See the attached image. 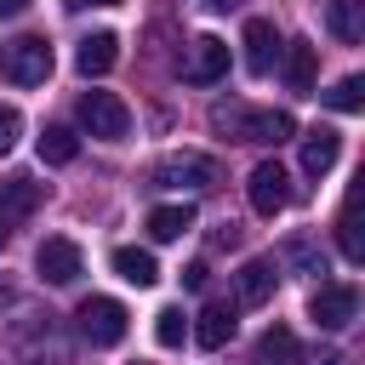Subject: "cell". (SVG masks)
Wrapping results in <instances>:
<instances>
[{
  "label": "cell",
  "mask_w": 365,
  "mask_h": 365,
  "mask_svg": "<svg viewBox=\"0 0 365 365\" xmlns=\"http://www.w3.org/2000/svg\"><path fill=\"white\" fill-rule=\"evenodd\" d=\"M211 131L234 137V143H285L297 131V120L285 108H245V103H217L211 108Z\"/></svg>",
  "instance_id": "1"
},
{
  "label": "cell",
  "mask_w": 365,
  "mask_h": 365,
  "mask_svg": "<svg viewBox=\"0 0 365 365\" xmlns=\"http://www.w3.org/2000/svg\"><path fill=\"white\" fill-rule=\"evenodd\" d=\"M0 74L11 86H46L51 80V46L40 34H17L0 46Z\"/></svg>",
  "instance_id": "2"
},
{
  "label": "cell",
  "mask_w": 365,
  "mask_h": 365,
  "mask_svg": "<svg viewBox=\"0 0 365 365\" xmlns=\"http://www.w3.org/2000/svg\"><path fill=\"white\" fill-rule=\"evenodd\" d=\"M80 125H86L91 137H103V143H120V137L131 131V108H125L114 91H86V97H80Z\"/></svg>",
  "instance_id": "3"
},
{
  "label": "cell",
  "mask_w": 365,
  "mask_h": 365,
  "mask_svg": "<svg viewBox=\"0 0 365 365\" xmlns=\"http://www.w3.org/2000/svg\"><path fill=\"white\" fill-rule=\"evenodd\" d=\"M245 200H251L257 217H279V211L291 205V177H285V165H279V160L251 165V177H245Z\"/></svg>",
  "instance_id": "4"
},
{
  "label": "cell",
  "mask_w": 365,
  "mask_h": 365,
  "mask_svg": "<svg viewBox=\"0 0 365 365\" xmlns=\"http://www.w3.org/2000/svg\"><path fill=\"white\" fill-rule=\"evenodd\" d=\"M74 319H80V336L91 348H114L125 336V302H114V297H86Z\"/></svg>",
  "instance_id": "5"
},
{
  "label": "cell",
  "mask_w": 365,
  "mask_h": 365,
  "mask_svg": "<svg viewBox=\"0 0 365 365\" xmlns=\"http://www.w3.org/2000/svg\"><path fill=\"white\" fill-rule=\"evenodd\" d=\"M222 182V165L211 154H171L154 165V188H211Z\"/></svg>",
  "instance_id": "6"
},
{
  "label": "cell",
  "mask_w": 365,
  "mask_h": 365,
  "mask_svg": "<svg viewBox=\"0 0 365 365\" xmlns=\"http://www.w3.org/2000/svg\"><path fill=\"white\" fill-rule=\"evenodd\" d=\"M354 314H359V291L348 279H331V285H319L308 297V319L319 331H342V325H354Z\"/></svg>",
  "instance_id": "7"
},
{
  "label": "cell",
  "mask_w": 365,
  "mask_h": 365,
  "mask_svg": "<svg viewBox=\"0 0 365 365\" xmlns=\"http://www.w3.org/2000/svg\"><path fill=\"white\" fill-rule=\"evenodd\" d=\"M40 200H46V182H34L29 171L0 177V234H6V228H17L23 217H34V211H40Z\"/></svg>",
  "instance_id": "8"
},
{
  "label": "cell",
  "mask_w": 365,
  "mask_h": 365,
  "mask_svg": "<svg viewBox=\"0 0 365 365\" xmlns=\"http://www.w3.org/2000/svg\"><path fill=\"white\" fill-rule=\"evenodd\" d=\"M34 268H40V279H51V285H74V279L86 274V257H80L74 240L51 234V240H40V251H34Z\"/></svg>",
  "instance_id": "9"
},
{
  "label": "cell",
  "mask_w": 365,
  "mask_h": 365,
  "mask_svg": "<svg viewBox=\"0 0 365 365\" xmlns=\"http://www.w3.org/2000/svg\"><path fill=\"white\" fill-rule=\"evenodd\" d=\"M222 74H228V40L200 34V40L188 46V57H182V80H188V86H217Z\"/></svg>",
  "instance_id": "10"
},
{
  "label": "cell",
  "mask_w": 365,
  "mask_h": 365,
  "mask_svg": "<svg viewBox=\"0 0 365 365\" xmlns=\"http://www.w3.org/2000/svg\"><path fill=\"white\" fill-rule=\"evenodd\" d=\"M240 46H245V68H251V74H268V68L279 63V51H285V46H279V29H274L268 17H251Z\"/></svg>",
  "instance_id": "11"
},
{
  "label": "cell",
  "mask_w": 365,
  "mask_h": 365,
  "mask_svg": "<svg viewBox=\"0 0 365 365\" xmlns=\"http://www.w3.org/2000/svg\"><path fill=\"white\" fill-rule=\"evenodd\" d=\"M274 279H279V274H274V262H268V257H251V262L234 274V291H240V302H245V308H262V302L274 297Z\"/></svg>",
  "instance_id": "12"
},
{
  "label": "cell",
  "mask_w": 365,
  "mask_h": 365,
  "mask_svg": "<svg viewBox=\"0 0 365 365\" xmlns=\"http://www.w3.org/2000/svg\"><path fill=\"white\" fill-rule=\"evenodd\" d=\"M234 325H240V319H234V302H205V308H200V319H194V342L217 354V348L234 336Z\"/></svg>",
  "instance_id": "13"
},
{
  "label": "cell",
  "mask_w": 365,
  "mask_h": 365,
  "mask_svg": "<svg viewBox=\"0 0 365 365\" xmlns=\"http://www.w3.org/2000/svg\"><path fill=\"white\" fill-rule=\"evenodd\" d=\"M336 154H342V137H336L331 125H314V131L302 137V171H308V177H325V171L336 165Z\"/></svg>",
  "instance_id": "14"
},
{
  "label": "cell",
  "mask_w": 365,
  "mask_h": 365,
  "mask_svg": "<svg viewBox=\"0 0 365 365\" xmlns=\"http://www.w3.org/2000/svg\"><path fill=\"white\" fill-rule=\"evenodd\" d=\"M114 57H120V40H114V34H86V40L74 46V68H80L86 80H91V74H108Z\"/></svg>",
  "instance_id": "15"
},
{
  "label": "cell",
  "mask_w": 365,
  "mask_h": 365,
  "mask_svg": "<svg viewBox=\"0 0 365 365\" xmlns=\"http://www.w3.org/2000/svg\"><path fill=\"white\" fill-rule=\"evenodd\" d=\"M114 274H120L125 285L148 291V285L160 279V262H154V251H143V245H120V251H114Z\"/></svg>",
  "instance_id": "16"
},
{
  "label": "cell",
  "mask_w": 365,
  "mask_h": 365,
  "mask_svg": "<svg viewBox=\"0 0 365 365\" xmlns=\"http://www.w3.org/2000/svg\"><path fill=\"white\" fill-rule=\"evenodd\" d=\"M194 228V205L182 200V205H154L148 211V240H160V245H171V240H182Z\"/></svg>",
  "instance_id": "17"
},
{
  "label": "cell",
  "mask_w": 365,
  "mask_h": 365,
  "mask_svg": "<svg viewBox=\"0 0 365 365\" xmlns=\"http://www.w3.org/2000/svg\"><path fill=\"white\" fill-rule=\"evenodd\" d=\"M325 29L336 34V40H365V0H331L325 6Z\"/></svg>",
  "instance_id": "18"
},
{
  "label": "cell",
  "mask_w": 365,
  "mask_h": 365,
  "mask_svg": "<svg viewBox=\"0 0 365 365\" xmlns=\"http://www.w3.org/2000/svg\"><path fill=\"white\" fill-rule=\"evenodd\" d=\"M314 74H319V51L308 40L285 46V80H291V91H314Z\"/></svg>",
  "instance_id": "19"
},
{
  "label": "cell",
  "mask_w": 365,
  "mask_h": 365,
  "mask_svg": "<svg viewBox=\"0 0 365 365\" xmlns=\"http://www.w3.org/2000/svg\"><path fill=\"white\" fill-rule=\"evenodd\" d=\"M74 154H80V137H74L68 125H46V131H40V160H46V165H68Z\"/></svg>",
  "instance_id": "20"
},
{
  "label": "cell",
  "mask_w": 365,
  "mask_h": 365,
  "mask_svg": "<svg viewBox=\"0 0 365 365\" xmlns=\"http://www.w3.org/2000/svg\"><path fill=\"white\" fill-rule=\"evenodd\" d=\"M257 354H262V365H291V359H297V336H291L285 325H268L262 342H257Z\"/></svg>",
  "instance_id": "21"
},
{
  "label": "cell",
  "mask_w": 365,
  "mask_h": 365,
  "mask_svg": "<svg viewBox=\"0 0 365 365\" xmlns=\"http://www.w3.org/2000/svg\"><path fill=\"white\" fill-rule=\"evenodd\" d=\"M325 103H331L336 114H359V108H365V80H359V74H342V80L325 91Z\"/></svg>",
  "instance_id": "22"
},
{
  "label": "cell",
  "mask_w": 365,
  "mask_h": 365,
  "mask_svg": "<svg viewBox=\"0 0 365 365\" xmlns=\"http://www.w3.org/2000/svg\"><path fill=\"white\" fill-rule=\"evenodd\" d=\"M154 336H160V348H177V342L188 336V319H182V308H160V314H154Z\"/></svg>",
  "instance_id": "23"
},
{
  "label": "cell",
  "mask_w": 365,
  "mask_h": 365,
  "mask_svg": "<svg viewBox=\"0 0 365 365\" xmlns=\"http://www.w3.org/2000/svg\"><path fill=\"white\" fill-rule=\"evenodd\" d=\"M336 245H342V257H348V262H359V257H365L359 228H354V200H348V205H342V217H336Z\"/></svg>",
  "instance_id": "24"
},
{
  "label": "cell",
  "mask_w": 365,
  "mask_h": 365,
  "mask_svg": "<svg viewBox=\"0 0 365 365\" xmlns=\"http://www.w3.org/2000/svg\"><path fill=\"white\" fill-rule=\"evenodd\" d=\"M285 262H297L302 274H325V251H319L314 240H291V245H285Z\"/></svg>",
  "instance_id": "25"
},
{
  "label": "cell",
  "mask_w": 365,
  "mask_h": 365,
  "mask_svg": "<svg viewBox=\"0 0 365 365\" xmlns=\"http://www.w3.org/2000/svg\"><path fill=\"white\" fill-rule=\"evenodd\" d=\"M17 137H23V114H17L11 103H0V154H11Z\"/></svg>",
  "instance_id": "26"
},
{
  "label": "cell",
  "mask_w": 365,
  "mask_h": 365,
  "mask_svg": "<svg viewBox=\"0 0 365 365\" xmlns=\"http://www.w3.org/2000/svg\"><path fill=\"white\" fill-rule=\"evenodd\" d=\"M205 279H211L205 262H188V268H182V285H188V291H205Z\"/></svg>",
  "instance_id": "27"
},
{
  "label": "cell",
  "mask_w": 365,
  "mask_h": 365,
  "mask_svg": "<svg viewBox=\"0 0 365 365\" xmlns=\"http://www.w3.org/2000/svg\"><path fill=\"white\" fill-rule=\"evenodd\" d=\"M29 11V0H0V23H11V17H23Z\"/></svg>",
  "instance_id": "28"
},
{
  "label": "cell",
  "mask_w": 365,
  "mask_h": 365,
  "mask_svg": "<svg viewBox=\"0 0 365 365\" xmlns=\"http://www.w3.org/2000/svg\"><path fill=\"white\" fill-rule=\"evenodd\" d=\"M68 11H86V6H120V0H63Z\"/></svg>",
  "instance_id": "29"
},
{
  "label": "cell",
  "mask_w": 365,
  "mask_h": 365,
  "mask_svg": "<svg viewBox=\"0 0 365 365\" xmlns=\"http://www.w3.org/2000/svg\"><path fill=\"white\" fill-rule=\"evenodd\" d=\"M200 6H205V11H234L240 0H200Z\"/></svg>",
  "instance_id": "30"
},
{
  "label": "cell",
  "mask_w": 365,
  "mask_h": 365,
  "mask_svg": "<svg viewBox=\"0 0 365 365\" xmlns=\"http://www.w3.org/2000/svg\"><path fill=\"white\" fill-rule=\"evenodd\" d=\"M308 365H342V354H314Z\"/></svg>",
  "instance_id": "31"
},
{
  "label": "cell",
  "mask_w": 365,
  "mask_h": 365,
  "mask_svg": "<svg viewBox=\"0 0 365 365\" xmlns=\"http://www.w3.org/2000/svg\"><path fill=\"white\" fill-rule=\"evenodd\" d=\"M137 365H148V359H137Z\"/></svg>",
  "instance_id": "32"
}]
</instances>
